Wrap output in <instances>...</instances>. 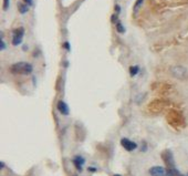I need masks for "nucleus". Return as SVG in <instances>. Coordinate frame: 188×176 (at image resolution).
<instances>
[{
    "label": "nucleus",
    "instance_id": "f257e3e1",
    "mask_svg": "<svg viewBox=\"0 0 188 176\" xmlns=\"http://www.w3.org/2000/svg\"><path fill=\"white\" fill-rule=\"evenodd\" d=\"M166 121L169 125L174 127L175 130H180L184 129L186 125V122H185V116L183 112L178 109H169L166 113Z\"/></svg>",
    "mask_w": 188,
    "mask_h": 176
},
{
    "label": "nucleus",
    "instance_id": "f03ea898",
    "mask_svg": "<svg viewBox=\"0 0 188 176\" xmlns=\"http://www.w3.org/2000/svg\"><path fill=\"white\" fill-rule=\"evenodd\" d=\"M169 106H170V102L167 99L159 96V98L152 100L147 104V111H148V113L157 115V114L165 112L166 110H169Z\"/></svg>",
    "mask_w": 188,
    "mask_h": 176
},
{
    "label": "nucleus",
    "instance_id": "7ed1b4c3",
    "mask_svg": "<svg viewBox=\"0 0 188 176\" xmlns=\"http://www.w3.org/2000/svg\"><path fill=\"white\" fill-rule=\"evenodd\" d=\"M151 89L156 94H158L159 96L164 98V96H167L168 94H170L173 91H174V85L170 84L169 82L162 81V82L153 83V84L151 85Z\"/></svg>",
    "mask_w": 188,
    "mask_h": 176
},
{
    "label": "nucleus",
    "instance_id": "20e7f679",
    "mask_svg": "<svg viewBox=\"0 0 188 176\" xmlns=\"http://www.w3.org/2000/svg\"><path fill=\"white\" fill-rule=\"evenodd\" d=\"M9 71L12 74H30L33 71V67L28 62H17L9 68Z\"/></svg>",
    "mask_w": 188,
    "mask_h": 176
},
{
    "label": "nucleus",
    "instance_id": "39448f33",
    "mask_svg": "<svg viewBox=\"0 0 188 176\" xmlns=\"http://www.w3.org/2000/svg\"><path fill=\"white\" fill-rule=\"evenodd\" d=\"M172 77L177 80H187L188 79V69L183 66H174L169 69Z\"/></svg>",
    "mask_w": 188,
    "mask_h": 176
},
{
    "label": "nucleus",
    "instance_id": "423d86ee",
    "mask_svg": "<svg viewBox=\"0 0 188 176\" xmlns=\"http://www.w3.org/2000/svg\"><path fill=\"white\" fill-rule=\"evenodd\" d=\"M162 158L165 162V164L167 166L168 169H173L175 167V161H174V156H173V153L168 149H166L164 152L162 153Z\"/></svg>",
    "mask_w": 188,
    "mask_h": 176
},
{
    "label": "nucleus",
    "instance_id": "0eeeda50",
    "mask_svg": "<svg viewBox=\"0 0 188 176\" xmlns=\"http://www.w3.org/2000/svg\"><path fill=\"white\" fill-rule=\"evenodd\" d=\"M149 174L152 176H170L168 168H164L162 166H153L149 168Z\"/></svg>",
    "mask_w": 188,
    "mask_h": 176
},
{
    "label": "nucleus",
    "instance_id": "6e6552de",
    "mask_svg": "<svg viewBox=\"0 0 188 176\" xmlns=\"http://www.w3.org/2000/svg\"><path fill=\"white\" fill-rule=\"evenodd\" d=\"M12 44L13 46H19L21 41H22V37L24 35V29L23 28H18L16 30H13L12 33Z\"/></svg>",
    "mask_w": 188,
    "mask_h": 176
},
{
    "label": "nucleus",
    "instance_id": "1a4fd4ad",
    "mask_svg": "<svg viewBox=\"0 0 188 176\" xmlns=\"http://www.w3.org/2000/svg\"><path fill=\"white\" fill-rule=\"evenodd\" d=\"M121 144H122V146H123L126 151H129V152H132V151H134V149L137 147L136 143L133 141H131V140H129V138H122Z\"/></svg>",
    "mask_w": 188,
    "mask_h": 176
},
{
    "label": "nucleus",
    "instance_id": "9d476101",
    "mask_svg": "<svg viewBox=\"0 0 188 176\" xmlns=\"http://www.w3.org/2000/svg\"><path fill=\"white\" fill-rule=\"evenodd\" d=\"M57 108L59 110V112L63 115H68L69 114V108H68L67 103L63 101H59L57 104Z\"/></svg>",
    "mask_w": 188,
    "mask_h": 176
},
{
    "label": "nucleus",
    "instance_id": "9b49d317",
    "mask_svg": "<svg viewBox=\"0 0 188 176\" xmlns=\"http://www.w3.org/2000/svg\"><path fill=\"white\" fill-rule=\"evenodd\" d=\"M85 163V161H84V158L81 156H75L74 158H73V164L75 165V167L78 168L79 171H82V165Z\"/></svg>",
    "mask_w": 188,
    "mask_h": 176
},
{
    "label": "nucleus",
    "instance_id": "f8f14e48",
    "mask_svg": "<svg viewBox=\"0 0 188 176\" xmlns=\"http://www.w3.org/2000/svg\"><path fill=\"white\" fill-rule=\"evenodd\" d=\"M18 8H19L20 13L24 15V13L28 12V10H29V6H28L27 4H20L19 6H18Z\"/></svg>",
    "mask_w": 188,
    "mask_h": 176
},
{
    "label": "nucleus",
    "instance_id": "ddd939ff",
    "mask_svg": "<svg viewBox=\"0 0 188 176\" xmlns=\"http://www.w3.org/2000/svg\"><path fill=\"white\" fill-rule=\"evenodd\" d=\"M116 30H117V32H120V33H124V32H125V28H124V26H123L120 21L116 22Z\"/></svg>",
    "mask_w": 188,
    "mask_h": 176
},
{
    "label": "nucleus",
    "instance_id": "4468645a",
    "mask_svg": "<svg viewBox=\"0 0 188 176\" xmlns=\"http://www.w3.org/2000/svg\"><path fill=\"white\" fill-rule=\"evenodd\" d=\"M138 67H131L129 68V72H131V75H136L138 73Z\"/></svg>",
    "mask_w": 188,
    "mask_h": 176
},
{
    "label": "nucleus",
    "instance_id": "2eb2a0df",
    "mask_svg": "<svg viewBox=\"0 0 188 176\" xmlns=\"http://www.w3.org/2000/svg\"><path fill=\"white\" fill-rule=\"evenodd\" d=\"M143 1H144V0H136V4L134 6V10H137V9L140 8L142 6V4H143Z\"/></svg>",
    "mask_w": 188,
    "mask_h": 176
},
{
    "label": "nucleus",
    "instance_id": "dca6fc26",
    "mask_svg": "<svg viewBox=\"0 0 188 176\" xmlns=\"http://www.w3.org/2000/svg\"><path fill=\"white\" fill-rule=\"evenodd\" d=\"M9 4H10V0H4V10H8Z\"/></svg>",
    "mask_w": 188,
    "mask_h": 176
},
{
    "label": "nucleus",
    "instance_id": "f3484780",
    "mask_svg": "<svg viewBox=\"0 0 188 176\" xmlns=\"http://www.w3.org/2000/svg\"><path fill=\"white\" fill-rule=\"evenodd\" d=\"M23 1L28 4V6H32V2H33L32 0H23Z\"/></svg>",
    "mask_w": 188,
    "mask_h": 176
},
{
    "label": "nucleus",
    "instance_id": "a211bd4d",
    "mask_svg": "<svg viewBox=\"0 0 188 176\" xmlns=\"http://www.w3.org/2000/svg\"><path fill=\"white\" fill-rule=\"evenodd\" d=\"M0 46H1V50H4V48H6V46H4V40L1 39V42H0Z\"/></svg>",
    "mask_w": 188,
    "mask_h": 176
},
{
    "label": "nucleus",
    "instance_id": "6ab92c4d",
    "mask_svg": "<svg viewBox=\"0 0 188 176\" xmlns=\"http://www.w3.org/2000/svg\"><path fill=\"white\" fill-rule=\"evenodd\" d=\"M114 176H121V175H114Z\"/></svg>",
    "mask_w": 188,
    "mask_h": 176
}]
</instances>
